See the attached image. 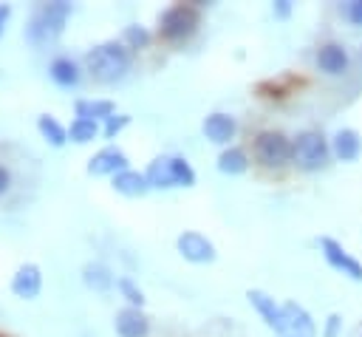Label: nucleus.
I'll return each mask as SVG.
<instances>
[{
    "label": "nucleus",
    "instance_id": "nucleus-1",
    "mask_svg": "<svg viewBox=\"0 0 362 337\" xmlns=\"http://www.w3.org/2000/svg\"><path fill=\"white\" fill-rule=\"evenodd\" d=\"M68 17H71V3H65V0L42 3V6L34 11V17H31V23H28V28H25V40H28L31 45H37V48L54 42V40L62 34Z\"/></svg>",
    "mask_w": 362,
    "mask_h": 337
},
{
    "label": "nucleus",
    "instance_id": "nucleus-2",
    "mask_svg": "<svg viewBox=\"0 0 362 337\" xmlns=\"http://www.w3.org/2000/svg\"><path fill=\"white\" fill-rule=\"evenodd\" d=\"M85 65H88V71H90L96 79L113 82V79L124 76V71L130 68V54H127V48L119 45V42H102V45H96V48L88 51Z\"/></svg>",
    "mask_w": 362,
    "mask_h": 337
},
{
    "label": "nucleus",
    "instance_id": "nucleus-3",
    "mask_svg": "<svg viewBox=\"0 0 362 337\" xmlns=\"http://www.w3.org/2000/svg\"><path fill=\"white\" fill-rule=\"evenodd\" d=\"M291 159H294V164L303 167V170H320V167L325 164V159H328V144H325V139H322L320 133L305 130V133H300V136L294 139V144H291Z\"/></svg>",
    "mask_w": 362,
    "mask_h": 337
},
{
    "label": "nucleus",
    "instance_id": "nucleus-4",
    "mask_svg": "<svg viewBox=\"0 0 362 337\" xmlns=\"http://www.w3.org/2000/svg\"><path fill=\"white\" fill-rule=\"evenodd\" d=\"M198 25V11L189 8V6H170L164 14H161V34L167 40H184L195 31Z\"/></svg>",
    "mask_w": 362,
    "mask_h": 337
},
{
    "label": "nucleus",
    "instance_id": "nucleus-5",
    "mask_svg": "<svg viewBox=\"0 0 362 337\" xmlns=\"http://www.w3.org/2000/svg\"><path fill=\"white\" fill-rule=\"evenodd\" d=\"M255 156H257V161L266 164V167H280V164H286V161L291 159V144H288V139H286L283 133L266 130V133H260L257 142H255Z\"/></svg>",
    "mask_w": 362,
    "mask_h": 337
},
{
    "label": "nucleus",
    "instance_id": "nucleus-6",
    "mask_svg": "<svg viewBox=\"0 0 362 337\" xmlns=\"http://www.w3.org/2000/svg\"><path fill=\"white\" fill-rule=\"evenodd\" d=\"M246 297H249V303L260 312V317L266 320V326H269V329H274L280 337H286V334H288L283 306H277V303H274V297H269V295H266V292H260V289H249V292H246Z\"/></svg>",
    "mask_w": 362,
    "mask_h": 337
},
{
    "label": "nucleus",
    "instance_id": "nucleus-7",
    "mask_svg": "<svg viewBox=\"0 0 362 337\" xmlns=\"http://www.w3.org/2000/svg\"><path fill=\"white\" fill-rule=\"evenodd\" d=\"M175 246L192 263H209V261H215V246L201 232H181L178 241H175Z\"/></svg>",
    "mask_w": 362,
    "mask_h": 337
},
{
    "label": "nucleus",
    "instance_id": "nucleus-8",
    "mask_svg": "<svg viewBox=\"0 0 362 337\" xmlns=\"http://www.w3.org/2000/svg\"><path fill=\"white\" fill-rule=\"evenodd\" d=\"M320 246H322V255H325V261L334 266V269H339L342 275H348V278H354V280H362V266H359V261H354L337 241H331V238H322L320 241Z\"/></svg>",
    "mask_w": 362,
    "mask_h": 337
},
{
    "label": "nucleus",
    "instance_id": "nucleus-9",
    "mask_svg": "<svg viewBox=\"0 0 362 337\" xmlns=\"http://www.w3.org/2000/svg\"><path fill=\"white\" fill-rule=\"evenodd\" d=\"M40 289H42L40 266H37V263H23V266L14 272V278H11V292H14L17 297L31 300V297L40 295Z\"/></svg>",
    "mask_w": 362,
    "mask_h": 337
},
{
    "label": "nucleus",
    "instance_id": "nucleus-10",
    "mask_svg": "<svg viewBox=\"0 0 362 337\" xmlns=\"http://www.w3.org/2000/svg\"><path fill=\"white\" fill-rule=\"evenodd\" d=\"M127 170V156L119 150V147H105L99 150L90 161H88V173L90 176H107V173H122Z\"/></svg>",
    "mask_w": 362,
    "mask_h": 337
},
{
    "label": "nucleus",
    "instance_id": "nucleus-11",
    "mask_svg": "<svg viewBox=\"0 0 362 337\" xmlns=\"http://www.w3.org/2000/svg\"><path fill=\"white\" fill-rule=\"evenodd\" d=\"M283 314H286V326H288L291 337H314L317 334V323L300 303H283Z\"/></svg>",
    "mask_w": 362,
    "mask_h": 337
},
{
    "label": "nucleus",
    "instance_id": "nucleus-12",
    "mask_svg": "<svg viewBox=\"0 0 362 337\" xmlns=\"http://www.w3.org/2000/svg\"><path fill=\"white\" fill-rule=\"evenodd\" d=\"M235 130H238V125L229 113H209L204 119V136L215 144H226L235 136Z\"/></svg>",
    "mask_w": 362,
    "mask_h": 337
},
{
    "label": "nucleus",
    "instance_id": "nucleus-13",
    "mask_svg": "<svg viewBox=\"0 0 362 337\" xmlns=\"http://www.w3.org/2000/svg\"><path fill=\"white\" fill-rule=\"evenodd\" d=\"M144 176H147V184H150V187H158V190L178 187V181H175V164H173V156H158V159H153Z\"/></svg>",
    "mask_w": 362,
    "mask_h": 337
},
{
    "label": "nucleus",
    "instance_id": "nucleus-14",
    "mask_svg": "<svg viewBox=\"0 0 362 337\" xmlns=\"http://www.w3.org/2000/svg\"><path fill=\"white\" fill-rule=\"evenodd\" d=\"M147 329H150V323L141 314V309H136V306L122 309L116 314V331H119V337H147Z\"/></svg>",
    "mask_w": 362,
    "mask_h": 337
},
{
    "label": "nucleus",
    "instance_id": "nucleus-15",
    "mask_svg": "<svg viewBox=\"0 0 362 337\" xmlns=\"http://www.w3.org/2000/svg\"><path fill=\"white\" fill-rule=\"evenodd\" d=\"M359 150H362V139H359L356 130L342 127V130L334 133V156L339 161H354L359 156Z\"/></svg>",
    "mask_w": 362,
    "mask_h": 337
},
{
    "label": "nucleus",
    "instance_id": "nucleus-16",
    "mask_svg": "<svg viewBox=\"0 0 362 337\" xmlns=\"http://www.w3.org/2000/svg\"><path fill=\"white\" fill-rule=\"evenodd\" d=\"M317 65H320L325 74L337 76V74H342V71L348 68V54H345V48H342V45H337V42L322 45V48H320V54H317Z\"/></svg>",
    "mask_w": 362,
    "mask_h": 337
},
{
    "label": "nucleus",
    "instance_id": "nucleus-17",
    "mask_svg": "<svg viewBox=\"0 0 362 337\" xmlns=\"http://www.w3.org/2000/svg\"><path fill=\"white\" fill-rule=\"evenodd\" d=\"M113 187H116V193H122V195H144V193L150 190L147 176H141V173H136V170H122V173H116V176H113Z\"/></svg>",
    "mask_w": 362,
    "mask_h": 337
},
{
    "label": "nucleus",
    "instance_id": "nucleus-18",
    "mask_svg": "<svg viewBox=\"0 0 362 337\" xmlns=\"http://www.w3.org/2000/svg\"><path fill=\"white\" fill-rule=\"evenodd\" d=\"M48 74H51V79H54L57 85H65V88L76 85V79H79V68H76V62L68 59V57H57V59L48 65Z\"/></svg>",
    "mask_w": 362,
    "mask_h": 337
},
{
    "label": "nucleus",
    "instance_id": "nucleus-19",
    "mask_svg": "<svg viewBox=\"0 0 362 337\" xmlns=\"http://www.w3.org/2000/svg\"><path fill=\"white\" fill-rule=\"evenodd\" d=\"M76 116L79 119H110L113 116V102L107 99H79L76 105Z\"/></svg>",
    "mask_w": 362,
    "mask_h": 337
},
{
    "label": "nucleus",
    "instance_id": "nucleus-20",
    "mask_svg": "<svg viewBox=\"0 0 362 337\" xmlns=\"http://www.w3.org/2000/svg\"><path fill=\"white\" fill-rule=\"evenodd\" d=\"M82 278H85V283H88L90 289H96V292H105L107 286H113V275H110V269L102 266V263H88V266L82 269Z\"/></svg>",
    "mask_w": 362,
    "mask_h": 337
},
{
    "label": "nucleus",
    "instance_id": "nucleus-21",
    "mask_svg": "<svg viewBox=\"0 0 362 337\" xmlns=\"http://www.w3.org/2000/svg\"><path fill=\"white\" fill-rule=\"evenodd\" d=\"M246 167H249V159H246V153L238 150V147H229V150H223V153L218 156V170H221V173H243Z\"/></svg>",
    "mask_w": 362,
    "mask_h": 337
},
{
    "label": "nucleus",
    "instance_id": "nucleus-22",
    "mask_svg": "<svg viewBox=\"0 0 362 337\" xmlns=\"http://www.w3.org/2000/svg\"><path fill=\"white\" fill-rule=\"evenodd\" d=\"M37 127H40V133H42V136H45V139H48L54 147L65 144V139H68V130H65V127H62V125H59L54 116H48V113L37 119Z\"/></svg>",
    "mask_w": 362,
    "mask_h": 337
},
{
    "label": "nucleus",
    "instance_id": "nucleus-23",
    "mask_svg": "<svg viewBox=\"0 0 362 337\" xmlns=\"http://www.w3.org/2000/svg\"><path fill=\"white\" fill-rule=\"evenodd\" d=\"M96 133H99V125H96L93 119H79V116L71 122V130H68L71 142H79V144L96 139Z\"/></svg>",
    "mask_w": 362,
    "mask_h": 337
},
{
    "label": "nucleus",
    "instance_id": "nucleus-24",
    "mask_svg": "<svg viewBox=\"0 0 362 337\" xmlns=\"http://www.w3.org/2000/svg\"><path fill=\"white\" fill-rule=\"evenodd\" d=\"M173 164H175V181H178V187H192L195 184V170L189 167V161L181 159V156H173Z\"/></svg>",
    "mask_w": 362,
    "mask_h": 337
},
{
    "label": "nucleus",
    "instance_id": "nucleus-25",
    "mask_svg": "<svg viewBox=\"0 0 362 337\" xmlns=\"http://www.w3.org/2000/svg\"><path fill=\"white\" fill-rule=\"evenodd\" d=\"M119 289H122V295H124V297H127V300H130L136 309L144 303V295H141V289H139V286H136L130 278H122V280H119Z\"/></svg>",
    "mask_w": 362,
    "mask_h": 337
},
{
    "label": "nucleus",
    "instance_id": "nucleus-26",
    "mask_svg": "<svg viewBox=\"0 0 362 337\" xmlns=\"http://www.w3.org/2000/svg\"><path fill=\"white\" fill-rule=\"evenodd\" d=\"M130 122V116H110V119H105V136L107 139H113L124 125Z\"/></svg>",
    "mask_w": 362,
    "mask_h": 337
},
{
    "label": "nucleus",
    "instance_id": "nucleus-27",
    "mask_svg": "<svg viewBox=\"0 0 362 337\" xmlns=\"http://www.w3.org/2000/svg\"><path fill=\"white\" fill-rule=\"evenodd\" d=\"M124 37H127L136 48H139V45H147V40H150V37H147V31H144V28H139V25H127V28H124Z\"/></svg>",
    "mask_w": 362,
    "mask_h": 337
},
{
    "label": "nucleus",
    "instance_id": "nucleus-28",
    "mask_svg": "<svg viewBox=\"0 0 362 337\" xmlns=\"http://www.w3.org/2000/svg\"><path fill=\"white\" fill-rule=\"evenodd\" d=\"M345 14H348V20H351V23L362 25V0H354V3H348V6H345Z\"/></svg>",
    "mask_w": 362,
    "mask_h": 337
},
{
    "label": "nucleus",
    "instance_id": "nucleus-29",
    "mask_svg": "<svg viewBox=\"0 0 362 337\" xmlns=\"http://www.w3.org/2000/svg\"><path fill=\"white\" fill-rule=\"evenodd\" d=\"M337 331H339V314H331L325 326V337H337Z\"/></svg>",
    "mask_w": 362,
    "mask_h": 337
},
{
    "label": "nucleus",
    "instance_id": "nucleus-30",
    "mask_svg": "<svg viewBox=\"0 0 362 337\" xmlns=\"http://www.w3.org/2000/svg\"><path fill=\"white\" fill-rule=\"evenodd\" d=\"M291 11V3L288 0H280V3H274V14H280V17H286Z\"/></svg>",
    "mask_w": 362,
    "mask_h": 337
},
{
    "label": "nucleus",
    "instance_id": "nucleus-31",
    "mask_svg": "<svg viewBox=\"0 0 362 337\" xmlns=\"http://www.w3.org/2000/svg\"><path fill=\"white\" fill-rule=\"evenodd\" d=\"M8 181H11V176H8V170L0 164V193H6V190H8Z\"/></svg>",
    "mask_w": 362,
    "mask_h": 337
},
{
    "label": "nucleus",
    "instance_id": "nucleus-32",
    "mask_svg": "<svg viewBox=\"0 0 362 337\" xmlns=\"http://www.w3.org/2000/svg\"><path fill=\"white\" fill-rule=\"evenodd\" d=\"M8 14H11V6H0V34H3V28H6V20H8Z\"/></svg>",
    "mask_w": 362,
    "mask_h": 337
},
{
    "label": "nucleus",
    "instance_id": "nucleus-33",
    "mask_svg": "<svg viewBox=\"0 0 362 337\" xmlns=\"http://www.w3.org/2000/svg\"><path fill=\"white\" fill-rule=\"evenodd\" d=\"M286 337H291V334H286Z\"/></svg>",
    "mask_w": 362,
    "mask_h": 337
}]
</instances>
